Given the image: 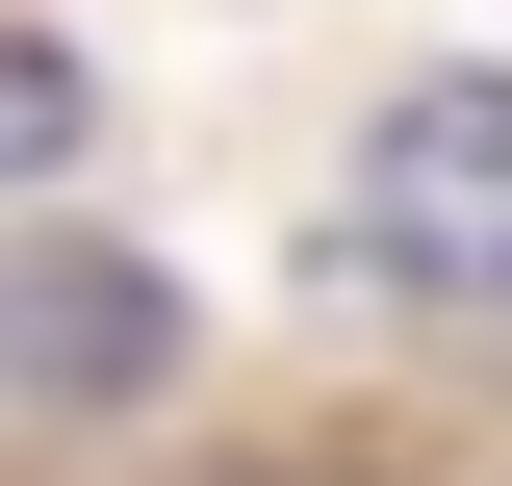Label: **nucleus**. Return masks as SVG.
I'll return each mask as SVG.
<instances>
[{
	"label": "nucleus",
	"instance_id": "obj_1",
	"mask_svg": "<svg viewBox=\"0 0 512 486\" xmlns=\"http://www.w3.org/2000/svg\"><path fill=\"white\" fill-rule=\"evenodd\" d=\"M359 282L436 333H512V77H410L359 128Z\"/></svg>",
	"mask_w": 512,
	"mask_h": 486
},
{
	"label": "nucleus",
	"instance_id": "obj_2",
	"mask_svg": "<svg viewBox=\"0 0 512 486\" xmlns=\"http://www.w3.org/2000/svg\"><path fill=\"white\" fill-rule=\"evenodd\" d=\"M180 384V282L128 231H0V410H128Z\"/></svg>",
	"mask_w": 512,
	"mask_h": 486
},
{
	"label": "nucleus",
	"instance_id": "obj_3",
	"mask_svg": "<svg viewBox=\"0 0 512 486\" xmlns=\"http://www.w3.org/2000/svg\"><path fill=\"white\" fill-rule=\"evenodd\" d=\"M77 128H103V77H77V52H26V26H0V180H77Z\"/></svg>",
	"mask_w": 512,
	"mask_h": 486
}]
</instances>
